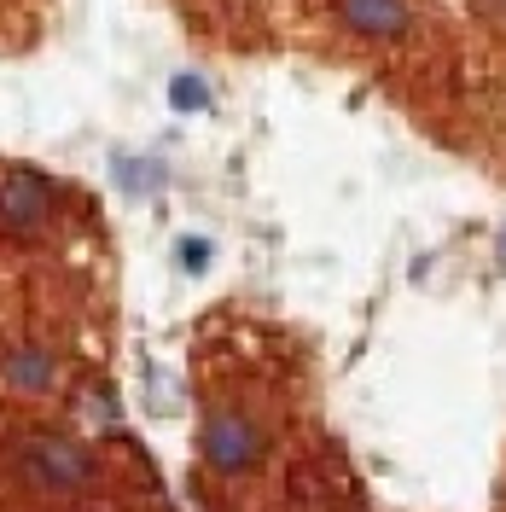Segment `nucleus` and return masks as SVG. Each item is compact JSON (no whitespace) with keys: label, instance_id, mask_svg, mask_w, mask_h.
<instances>
[{"label":"nucleus","instance_id":"nucleus-1","mask_svg":"<svg viewBox=\"0 0 506 512\" xmlns=\"http://www.w3.org/2000/svg\"><path fill=\"white\" fill-rule=\"evenodd\" d=\"M18 472L35 495H82L94 489V454L64 431H24L18 437Z\"/></svg>","mask_w":506,"mask_h":512},{"label":"nucleus","instance_id":"nucleus-2","mask_svg":"<svg viewBox=\"0 0 506 512\" xmlns=\"http://www.w3.org/2000/svg\"><path fill=\"white\" fill-rule=\"evenodd\" d=\"M198 448H204V466L210 472H222V478H239V472H251L256 460H262V425H256L245 408H210L204 414V431H198Z\"/></svg>","mask_w":506,"mask_h":512},{"label":"nucleus","instance_id":"nucleus-3","mask_svg":"<svg viewBox=\"0 0 506 512\" xmlns=\"http://www.w3.org/2000/svg\"><path fill=\"white\" fill-rule=\"evenodd\" d=\"M59 216V187L41 169H0V233L35 239Z\"/></svg>","mask_w":506,"mask_h":512},{"label":"nucleus","instance_id":"nucleus-4","mask_svg":"<svg viewBox=\"0 0 506 512\" xmlns=\"http://www.w3.org/2000/svg\"><path fill=\"white\" fill-rule=\"evenodd\" d=\"M338 18H344L355 35H373V41H396L408 35L413 6L408 0H338Z\"/></svg>","mask_w":506,"mask_h":512},{"label":"nucleus","instance_id":"nucleus-5","mask_svg":"<svg viewBox=\"0 0 506 512\" xmlns=\"http://www.w3.org/2000/svg\"><path fill=\"white\" fill-rule=\"evenodd\" d=\"M0 373H6V384H18V390H35V396L59 390V361L41 350V344H24V350H12L6 361H0Z\"/></svg>","mask_w":506,"mask_h":512},{"label":"nucleus","instance_id":"nucleus-6","mask_svg":"<svg viewBox=\"0 0 506 512\" xmlns=\"http://www.w3.org/2000/svg\"><path fill=\"white\" fill-rule=\"evenodd\" d=\"M169 105H181V111H204V88H198V76H181V82L169 88Z\"/></svg>","mask_w":506,"mask_h":512},{"label":"nucleus","instance_id":"nucleus-7","mask_svg":"<svg viewBox=\"0 0 506 512\" xmlns=\"http://www.w3.org/2000/svg\"><path fill=\"white\" fill-rule=\"evenodd\" d=\"M204 239H187V245H181V262H187V268H204Z\"/></svg>","mask_w":506,"mask_h":512},{"label":"nucleus","instance_id":"nucleus-8","mask_svg":"<svg viewBox=\"0 0 506 512\" xmlns=\"http://www.w3.org/2000/svg\"><path fill=\"white\" fill-rule=\"evenodd\" d=\"M501 262H506V233H501Z\"/></svg>","mask_w":506,"mask_h":512}]
</instances>
